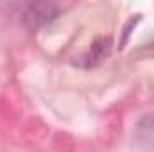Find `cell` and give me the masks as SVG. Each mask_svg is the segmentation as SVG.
<instances>
[{
    "instance_id": "1",
    "label": "cell",
    "mask_w": 154,
    "mask_h": 152,
    "mask_svg": "<svg viewBox=\"0 0 154 152\" xmlns=\"http://www.w3.org/2000/svg\"><path fill=\"white\" fill-rule=\"evenodd\" d=\"M57 14H59L57 5H54L50 2L29 4L23 11V23L31 29H38V27L47 25L48 22H52Z\"/></svg>"
},
{
    "instance_id": "2",
    "label": "cell",
    "mask_w": 154,
    "mask_h": 152,
    "mask_svg": "<svg viewBox=\"0 0 154 152\" xmlns=\"http://www.w3.org/2000/svg\"><path fill=\"white\" fill-rule=\"evenodd\" d=\"M111 52V38L109 36H102V38H97L91 47L79 57L77 65L82 66V68H93L97 65H100Z\"/></svg>"
},
{
    "instance_id": "3",
    "label": "cell",
    "mask_w": 154,
    "mask_h": 152,
    "mask_svg": "<svg viewBox=\"0 0 154 152\" xmlns=\"http://www.w3.org/2000/svg\"><path fill=\"white\" fill-rule=\"evenodd\" d=\"M134 141L136 147H140L143 152H154V116H143L136 129H134Z\"/></svg>"
}]
</instances>
